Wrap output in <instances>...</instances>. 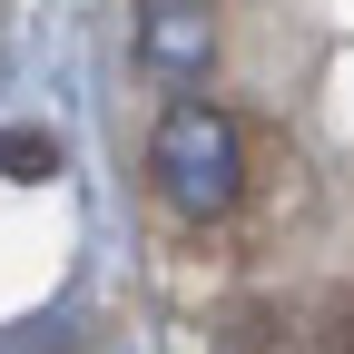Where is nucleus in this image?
I'll return each mask as SVG.
<instances>
[{
    "mask_svg": "<svg viewBox=\"0 0 354 354\" xmlns=\"http://www.w3.org/2000/svg\"><path fill=\"white\" fill-rule=\"evenodd\" d=\"M0 167H10V177H50V167H59V148L39 138V128H10V138H0Z\"/></svg>",
    "mask_w": 354,
    "mask_h": 354,
    "instance_id": "7ed1b4c3",
    "label": "nucleus"
},
{
    "mask_svg": "<svg viewBox=\"0 0 354 354\" xmlns=\"http://www.w3.org/2000/svg\"><path fill=\"white\" fill-rule=\"evenodd\" d=\"M148 177H158V197L177 216H227L246 197V138H236V118L216 109V99H167L158 118V138H148Z\"/></svg>",
    "mask_w": 354,
    "mask_h": 354,
    "instance_id": "f257e3e1",
    "label": "nucleus"
},
{
    "mask_svg": "<svg viewBox=\"0 0 354 354\" xmlns=\"http://www.w3.org/2000/svg\"><path fill=\"white\" fill-rule=\"evenodd\" d=\"M138 59L167 69V79L207 69V59H216V20L197 10V0H148V10H138Z\"/></svg>",
    "mask_w": 354,
    "mask_h": 354,
    "instance_id": "f03ea898",
    "label": "nucleus"
}]
</instances>
